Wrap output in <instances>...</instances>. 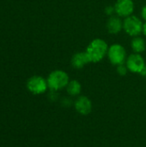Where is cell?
Listing matches in <instances>:
<instances>
[{
	"label": "cell",
	"instance_id": "6da1fadb",
	"mask_svg": "<svg viewBox=\"0 0 146 147\" xmlns=\"http://www.w3.org/2000/svg\"><path fill=\"white\" fill-rule=\"evenodd\" d=\"M108 47L109 46L103 39L96 38L91 40L85 51L89 58L90 63H98L102 61L107 56Z\"/></svg>",
	"mask_w": 146,
	"mask_h": 147
},
{
	"label": "cell",
	"instance_id": "7a4b0ae2",
	"mask_svg": "<svg viewBox=\"0 0 146 147\" xmlns=\"http://www.w3.org/2000/svg\"><path fill=\"white\" fill-rule=\"evenodd\" d=\"M46 81L48 88L52 90L57 91L65 88L70 82V78L65 71L55 70L49 74Z\"/></svg>",
	"mask_w": 146,
	"mask_h": 147
},
{
	"label": "cell",
	"instance_id": "3957f363",
	"mask_svg": "<svg viewBox=\"0 0 146 147\" xmlns=\"http://www.w3.org/2000/svg\"><path fill=\"white\" fill-rule=\"evenodd\" d=\"M143 27L144 22L136 16L132 15L123 20V29L132 37L139 36V34L143 33Z\"/></svg>",
	"mask_w": 146,
	"mask_h": 147
},
{
	"label": "cell",
	"instance_id": "277c9868",
	"mask_svg": "<svg viewBox=\"0 0 146 147\" xmlns=\"http://www.w3.org/2000/svg\"><path fill=\"white\" fill-rule=\"evenodd\" d=\"M107 57L109 62L116 66L125 64L127 59L126 51L120 44H113L109 46Z\"/></svg>",
	"mask_w": 146,
	"mask_h": 147
},
{
	"label": "cell",
	"instance_id": "5b68a950",
	"mask_svg": "<svg viewBox=\"0 0 146 147\" xmlns=\"http://www.w3.org/2000/svg\"><path fill=\"white\" fill-rule=\"evenodd\" d=\"M27 88L31 93L34 95H40L46 92L48 88V84L47 81L42 77L34 76L28 80Z\"/></svg>",
	"mask_w": 146,
	"mask_h": 147
},
{
	"label": "cell",
	"instance_id": "8992f818",
	"mask_svg": "<svg viewBox=\"0 0 146 147\" xmlns=\"http://www.w3.org/2000/svg\"><path fill=\"white\" fill-rule=\"evenodd\" d=\"M145 61L144 57L140 53H133L130 54L126 60V65L129 71L133 73H140L141 71L145 66Z\"/></svg>",
	"mask_w": 146,
	"mask_h": 147
},
{
	"label": "cell",
	"instance_id": "52a82bcc",
	"mask_svg": "<svg viewBox=\"0 0 146 147\" xmlns=\"http://www.w3.org/2000/svg\"><path fill=\"white\" fill-rule=\"evenodd\" d=\"M114 7L118 16L126 18L133 15L135 5L133 0H117Z\"/></svg>",
	"mask_w": 146,
	"mask_h": 147
},
{
	"label": "cell",
	"instance_id": "ba28073f",
	"mask_svg": "<svg viewBox=\"0 0 146 147\" xmlns=\"http://www.w3.org/2000/svg\"><path fill=\"white\" fill-rule=\"evenodd\" d=\"M75 109L80 115H87L92 110V102L85 96H79L75 102Z\"/></svg>",
	"mask_w": 146,
	"mask_h": 147
},
{
	"label": "cell",
	"instance_id": "9c48e42d",
	"mask_svg": "<svg viewBox=\"0 0 146 147\" xmlns=\"http://www.w3.org/2000/svg\"><path fill=\"white\" fill-rule=\"evenodd\" d=\"M107 30L111 34H117L123 29V20L118 16H111L106 24Z\"/></svg>",
	"mask_w": 146,
	"mask_h": 147
},
{
	"label": "cell",
	"instance_id": "30bf717a",
	"mask_svg": "<svg viewBox=\"0 0 146 147\" xmlns=\"http://www.w3.org/2000/svg\"><path fill=\"white\" fill-rule=\"evenodd\" d=\"M71 62V65L75 69H82L86 65L90 63V60L86 52H78L72 56Z\"/></svg>",
	"mask_w": 146,
	"mask_h": 147
},
{
	"label": "cell",
	"instance_id": "8fae6325",
	"mask_svg": "<svg viewBox=\"0 0 146 147\" xmlns=\"http://www.w3.org/2000/svg\"><path fill=\"white\" fill-rule=\"evenodd\" d=\"M131 47H132L133 53L141 54L142 53H144L145 51V40L140 36L133 37V39L132 40V42H131Z\"/></svg>",
	"mask_w": 146,
	"mask_h": 147
},
{
	"label": "cell",
	"instance_id": "7c38bea8",
	"mask_svg": "<svg viewBox=\"0 0 146 147\" xmlns=\"http://www.w3.org/2000/svg\"><path fill=\"white\" fill-rule=\"evenodd\" d=\"M66 90L71 96H77L81 93L82 85L77 80H71L66 86Z\"/></svg>",
	"mask_w": 146,
	"mask_h": 147
},
{
	"label": "cell",
	"instance_id": "4fadbf2b",
	"mask_svg": "<svg viewBox=\"0 0 146 147\" xmlns=\"http://www.w3.org/2000/svg\"><path fill=\"white\" fill-rule=\"evenodd\" d=\"M128 71V69L126 65V64H123V65H120L117 66V72L120 75V76H125L126 75Z\"/></svg>",
	"mask_w": 146,
	"mask_h": 147
},
{
	"label": "cell",
	"instance_id": "5bb4252c",
	"mask_svg": "<svg viewBox=\"0 0 146 147\" xmlns=\"http://www.w3.org/2000/svg\"><path fill=\"white\" fill-rule=\"evenodd\" d=\"M106 13L108 15V16H113L114 13H115V10H114V6H108L105 9Z\"/></svg>",
	"mask_w": 146,
	"mask_h": 147
},
{
	"label": "cell",
	"instance_id": "9a60e30c",
	"mask_svg": "<svg viewBox=\"0 0 146 147\" xmlns=\"http://www.w3.org/2000/svg\"><path fill=\"white\" fill-rule=\"evenodd\" d=\"M141 16L143 18V20L146 21V4H145L141 9Z\"/></svg>",
	"mask_w": 146,
	"mask_h": 147
},
{
	"label": "cell",
	"instance_id": "2e32d148",
	"mask_svg": "<svg viewBox=\"0 0 146 147\" xmlns=\"http://www.w3.org/2000/svg\"><path fill=\"white\" fill-rule=\"evenodd\" d=\"M141 76H143V77H146V65H145V66L144 67V69L141 71V72L139 73Z\"/></svg>",
	"mask_w": 146,
	"mask_h": 147
},
{
	"label": "cell",
	"instance_id": "e0dca14e",
	"mask_svg": "<svg viewBox=\"0 0 146 147\" xmlns=\"http://www.w3.org/2000/svg\"><path fill=\"white\" fill-rule=\"evenodd\" d=\"M143 34L146 36V21L144 22V27H143Z\"/></svg>",
	"mask_w": 146,
	"mask_h": 147
}]
</instances>
